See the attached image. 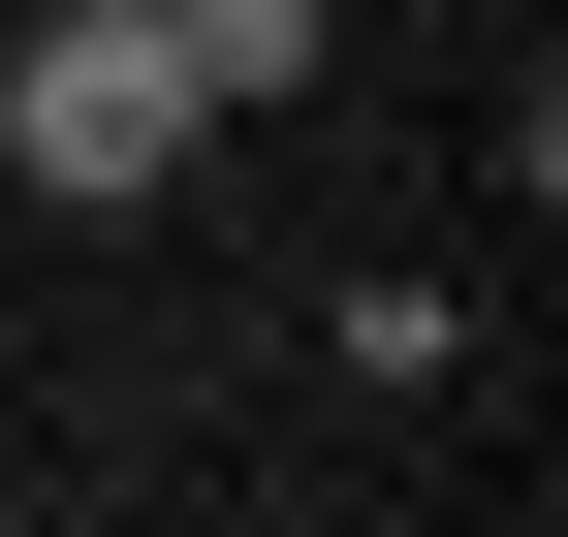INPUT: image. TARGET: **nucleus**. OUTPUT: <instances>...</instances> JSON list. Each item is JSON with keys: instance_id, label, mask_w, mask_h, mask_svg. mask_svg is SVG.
<instances>
[{"instance_id": "2", "label": "nucleus", "mask_w": 568, "mask_h": 537, "mask_svg": "<svg viewBox=\"0 0 568 537\" xmlns=\"http://www.w3.org/2000/svg\"><path fill=\"white\" fill-rule=\"evenodd\" d=\"M159 32H190V95H222V126H284V95L347 63V0H159Z\"/></svg>"}, {"instance_id": "1", "label": "nucleus", "mask_w": 568, "mask_h": 537, "mask_svg": "<svg viewBox=\"0 0 568 537\" xmlns=\"http://www.w3.org/2000/svg\"><path fill=\"white\" fill-rule=\"evenodd\" d=\"M190 159H222V95H190V32H159V0H32V32H0V190L159 222Z\"/></svg>"}]
</instances>
